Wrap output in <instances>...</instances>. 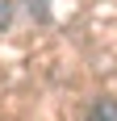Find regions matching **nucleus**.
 <instances>
[{"mask_svg": "<svg viewBox=\"0 0 117 121\" xmlns=\"http://www.w3.org/2000/svg\"><path fill=\"white\" fill-rule=\"evenodd\" d=\"M92 121H117V104L113 100H100V104L92 109Z\"/></svg>", "mask_w": 117, "mask_h": 121, "instance_id": "nucleus-1", "label": "nucleus"}, {"mask_svg": "<svg viewBox=\"0 0 117 121\" xmlns=\"http://www.w3.org/2000/svg\"><path fill=\"white\" fill-rule=\"evenodd\" d=\"M9 21V4H4V0H0V25Z\"/></svg>", "mask_w": 117, "mask_h": 121, "instance_id": "nucleus-2", "label": "nucleus"}]
</instances>
